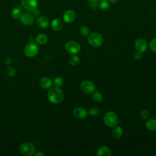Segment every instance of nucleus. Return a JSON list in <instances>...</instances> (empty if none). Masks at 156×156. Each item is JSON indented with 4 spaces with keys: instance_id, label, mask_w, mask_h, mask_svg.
Wrapping results in <instances>:
<instances>
[{
    "instance_id": "nucleus-1",
    "label": "nucleus",
    "mask_w": 156,
    "mask_h": 156,
    "mask_svg": "<svg viewBox=\"0 0 156 156\" xmlns=\"http://www.w3.org/2000/svg\"><path fill=\"white\" fill-rule=\"evenodd\" d=\"M48 98L51 103L58 104L63 101L64 99V93L59 88H51L48 93Z\"/></svg>"
},
{
    "instance_id": "nucleus-2",
    "label": "nucleus",
    "mask_w": 156,
    "mask_h": 156,
    "mask_svg": "<svg viewBox=\"0 0 156 156\" xmlns=\"http://www.w3.org/2000/svg\"><path fill=\"white\" fill-rule=\"evenodd\" d=\"M87 40L88 44L91 46L93 48H99L102 44L104 38L99 32H93L88 35Z\"/></svg>"
},
{
    "instance_id": "nucleus-3",
    "label": "nucleus",
    "mask_w": 156,
    "mask_h": 156,
    "mask_svg": "<svg viewBox=\"0 0 156 156\" xmlns=\"http://www.w3.org/2000/svg\"><path fill=\"white\" fill-rule=\"evenodd\" d=\"M103 121L107 126L113 127L117 126L119 122V118L116 113L113 111H108L104 115Z\"/></svg>"
},
{
    "instance_id": "nucleus-4",
    "label": "nucleus",
    "mask_w": 156,
    "mask_h": 156,
    "mask_svg": "<svg viewBox=\"0 0 156 156\" xmlns=\"http://www.w3.org/2000/svg\"><path fill=\"white\" fill-rule=\"evenodd\" d=\"M65 49L69 54L71 55L77 54L81 49V46L79 43L76 41H69L65 44Z\"/></svg>"
},
{
    "instance_id": "nucleus-5",
    "label": "nucleus",
    "mask_w": 156,
    "mask_h": 156,
    "mask_svg": "<svg viewBox=\"0 0 156 156\" xmlns=\"http://www.w3.org/2000/svg\"><path fill=\"white\" fill-rule=\"evenodd\" d=\"M35 151L34 146L28 142L22 143L20 146V153L24 156H31Z\"/></svg>"
},
{
    "instance_id": "nucleus-6",
    "label": "nucleus",
    "mask_w": 156,
    "mask_h": 156,
    "mask_svg": "<svg viewBox=\"0 0 156 156\" xmlns=\"http://www.w3.org/2000/svg\"><path fill=\"white\" fill-rule=\"evenodd\" d=\"M39 51L38 45L34 43H30L26 44L24 49V54L29 57H33L37 55Z\"/></svg>"
},
{
    "instance_id": "nucleus-7",
    "label": "nucleus",
    "mask_w": 156,
    "mask_h": 156,
    "mask_svg": "<svg viewBox=\"0 0 156 156\" xmlns=\"http://www.w3.org/2000/svg\"><path fill=\"white\" fill-rule=\"evenodd\" d=\"M80 89L84 93L91 94L96 91V85L90 80H83L80 84Z\"/></svg>"
},
{
    "instance_id": "nucleus-8",
    "label": "nucleus",
    "mask_w": 156,
    "mask_h": 156,
    "mask_svg": "<svg viewBox=\"0 0 156 156\" xmlns=\"http://www.w3.org/2000/svg\"><path fill=\"white\" fill-rule=\"evenodd\" d=\"M22 6L29 11H33L38 8L37 0H21Z\"/></svg>"
},
{
    "instance_id": "nucleus-9",
    "label": "nucleus",
    "mask_w": 156,
    "mask_h": 156,
    "mask_svg": "<svg viewBox=\"0 0 156 156\" xmlns=\"http://www.w3.org/2000/svg\"><path fill=\"white\" fill-rule=\"evenodd\" d=\"M135 47L136 51L141 52H145L148 48V44L146 40L143 38H139L135 41Z\"/></svg>"
},
{
    "instance_id": "nucleus-10",
    "label": "nucleus",
    "mask_w": 156,
    "mask_h": 156,
    "mask_svg": "<svg viewBox=\"0 0 156 156\" xmlns=\"http://www.w3.org/2000/svg\"><path fill=\"white\" fill-rule=\"evenodd\" d=\"M73 114L76 118L79 119H85L88 115V111L85 108L81 107L75 108L73 111Z\"/></svg>"
},
{
    "instance_id": "nucleus-11",
    "label": "nucleus",
    "mask_w": 156,
    "mask_h": 156,
    "mask_svg": "<svg viewBox=\"0 0 156 156\" xmlns=\"http://www.w3.org/2000/svg\"><path fill=\"white\" fill-rule=\"evenodd\" d=\"M20 18V21L21 23L24 25H31L34 21V15L29 12H24L21 14Z\"/></svg>"
},
{
    "instance_id": "nucleus-12",
    "label": "nucleus",
    "mask_w": 156,
    "mask_h": 156,
    "mask_svg": "<svg viewBox=\"0 0 156 156\" xmlns=\"http://www.w3.org/2000/svg\"><path fill=\"white\" fill-rule=\"evenodd\" d=\"M76 17V13L73 10H66L63 15V21L67 24L73 23Z\"/></svg>"
},
{
    "instance_id": "nucleus-13",
    "label": "nucleus",
    "mask_w": 156,
    "mask_h": 156,
    "mask_svg": "<svg viewBox=\"0 0 156 156\" xmlns=\"http://www.w3.org/2000/svg\"><path fill=\"white\" fill-rule=\"evenodd\" d=\"M96 155L98 156H111L112 155L111 150L105 146H102L99 147L97 151Z\"/></svg>"
},
{
    "instance_id": "nucleus-14",
    "label": "nucleus",
    "mask_w": 156,
    "mask_h": 156,
    "mask_svg": "<svg viewBox=\"0 0 156 156\" xmlns=\"http://www.w3.org/2000/svg\"><path fill=\"white\" fill-rule=\"evenodd\" d=\"M39 83L40 86L44 89H48L51 88V87L52 85V80L48 77H43L40 79Z\"/></svg>"
},
{
    "instance_id": "nucleus-15",
    "label": "nucleus",
    "mask_w": 156,
    "mask_h": 156,
    "mask_svg": "<svg viewBox=\"0 0 156 156\" xmlns=\"http://www.w3.org/2000/svg\"><path fill=\"white\" fill-rule=\"evenodd\" d=\"M37 24L41 28H46L49 25V21L46 16H39L36 21Z\"/></svg>"
},
{
    "instance_id": "nucleus-16",
    "label": "nucleus",
    "mask_w": 156,
    "mask_h": 156,
    "mask_svg": "<svg viewBox=\"0 0 156 156\" xmlns=\"http://www.w3.org/2000/svg\"><path fill=\"white\" fill-rule=\"evenodd\" d=\"M51 28L55 31L60 30L63 27V21L60 18H54L51 21Z\"/></svg>"
},
{
    "instance_id": "nucleus-17",
    "label": "nucleus",
    "mask_w": 156,
    "mask_h": 156,
    "mask_svg": "<svg viewBox=\"0 0 156 156\" xmlns=\"http://www.w3.org/2000/svg\"><path fill=\"white\" fill-rule=\"evenodd\" d=\"M123 134V130L121 126H116L112 130V135L115 138H119Z\"/></svg>"
},
{
    "instance_id": "nucleus-18",
    "label": "nucleus",
    "mask_w": 156,
    "mask_h": 156,
    "mask_svg": "<svg viewBox=\"0 0 156 156\" xmlns=\"http://www.w3.org/2000/svg\"><path fill=\"white\" fill-rule=\"evenodd\" d=\"M146 127L151 131L156 130V119H149L146 121L145 123Z\"/></svg>"
},
{
    "instance_id": "nucleus-19",
    "label": "nucleus",
    "mask_w": 156,
    "mask_h": 156,
    "mask_svg": "<svg viewBox=\"0 0 156 156\" xmlns=\"http://www.w3.org/2000/svg\"><path fill=\"white\" fill-rule=\"evenodd\" d=\"M36 41L38 44L40 45H43L46 43L48 41V37L47 36L44 34H38L36 37Z\"/></svg>"
},
{
    "instance_id": "nucleus-20",
    "label": "nucleus",
    "mask_w": 156,
    "mask_h": 156,
    "mask_svg": "<svg viewBox=\"0 0 156 156\" xmlns=\"http://www.w3.org/2000/svg\"><path fill=\"white\" fill-rule=\"evenodd\" d=\"M110 6V2L108 0H101L99 1L98 8L102 11H106L109 9Z\"/></svg>"
},
{
    "instance_id": "nucleus-21",
    "label": "nucleus",
    "mask_w": 156,
    "mask_h": 156,
    "mask_svg": "<svg viewBox=\"0 0 156 156\" xmlns=\"http://www.w3.org/2000/svg\"><path fill=\"white\" fill-rule=\"evenodd\" d=\"M91 94H92V99L94 101H95L96 102H100L102 101L103 96H102V94H101V93H100L99 91H94Z\"/></svg>"
},
{
    "instance_id": "nucleus-22",
    "label": "nucleus",
    "mask_w": 156,
    "mask_h": 156,
    "mask_svg": "<svg viewBox=\"0 0 156 156\" xmlns=\"http://www.w3.org/2000/svg\"><path fill=\"white\" fill-rule=\"evenodd\" d=\"M79 62H80V58L79 56L77 55L76 54L72 55V56H71L69 58V63L71 65H73V66L77 65L79 63Z\"/></svg>"
},
{
    "instance_id": "nucleus-23",
    "label": "nucleus",
    "mask_w": 156,
    "mask_h": 156,
    "mask_svg": "<svg viewBox=\"0 0 156 156\" xmlns=\"http://www.w3.org/2000/svg\"><path fill=\"white\" fill-rule=\"evenodd\" d=\"M52 83L55 87L60 88L63 84V79H62V77H61L60 76L56 77L54 79V80L52 81Z\"/></svg>"
},
{
    "instance_id": "nucleus-24",
    "label": "nucleus",
    "mask_w": 156,
    "mask_h": 156,
    "mask_svg": "<svg viewBox=\"0 0 156 156\" xmlns=\"http://www.w3.org/2000/svg\"><path fill=\"white\" fill-rule=\"evenodd\" d=\"M88 7L92 10H96L99 7V0H88Z\"/></svg>"
},
{
    "instance_id": "nucleus-25",
    "label": "nucleus",
    "mask_w": 156,
    "mask_h": 156,
    "mask_svg": "<svg viewBox=\"0 0 156 156\" xmlns=\"http://www.w3.org/2000/svg\"><path fill=\"white\" fill-rule=\"evenodd\" d=\"M11 15L15 19H19L21 15V12L20 9L17 7L13 8L11 11Z\"/></svg>"
},
{
    "instance_id": "nucleus-26",
    "label": "nucleus",
    "mask_w": 156,
    "mask_h": 156,
    "mask_svg": "<svg viewBox=\"0 0 156 156\" xmlns=\"http://www.w3.org/2000/svg\"><path fill=\"white\" fill-rule=\"evenodd\" d=\"M80 34L83 37H88L90 34V29L85 26H83L80 29Z\"/></svg>"
},
{
    "instance_id": "nucleus-27",
    "label": "nucleus",
    "mask_w": 156,
    "mask_h": 156,
    "mask_svg": "<svg viewBox=\"0 0 156 156\" xmlns=\"http://www.w3.org/2000/svg\"><path fill=\"white\" fill-rule=\"evenodd\" d=\"M99 112L100 110L97 107H92L88 111V113L91 116H96L99 113Z\"/></svg>"
},
{
    "instance_id": "nucleus-28",
    "label": "nucleus",
    "mask_w": 156,
    "mask_h": 156,
    "mask_svg": "<svg viewBox=\"0 0 156 156\" xmlns=\"http://www.w3.org/2000/svg\"><path fill=\"white\" fill-rule=\"evenodd\" d=\"M7 74L8 76L10 77H13L15 76L16 74V70L15 68H13V67H8L7 69Z\"/></svg>"
},
{
    "instance_id": "nucleus-29",
    "label": "nucleus",
    "mask_w": 156,
    "mask_h": 156,
    "mask_svg": "<svg viewBox=\"0 0 156 156\" xmlns=\"http://www.w3.org/2000/svg\"><path fill=\"white\" fill-rule=\"evenodd\" d=\"M149 46L151 50L156 53V38H154L151 40Z\"/></svg>"
},
{
    "instance_id": "nucleus-30",
    "label": "nucleus",
    "mask_w": 156,
    "mask_h": 156,
    "mask_svg": "<svg viewBox=\"0 0 156 156\" xmlns=\"http://www.w3.org/2000/svg\"><path fill=\"white\" fill-rule=\"evenodd\" d=\"M140 116L142 119H147L149 117V112L146 109H143L140 112Z\"/></svg>"
},
{
    "instance_id": "nucleus-31",
    "label": "nucleus",
    "mask_w": 156,
    "mask_h": 156,
    "mask_svg": "<svg viewBox=\"0 0 156 156\" xmlns=\"http://www.w3.org/2000/svg\"><path fill=\"white\" fill-rule=\"evenodd\" d=\"M133 57L135 58V59L137 60H140L143 57V52H140V51H136L134 54H133Z\"/></svg>"
},
{
    "instance_id": "nucleus-32",
    "label": "nucleus",
    "mask_w": 156,
    "mask_h": 156,
    "mask_svg": "<svg viewBox=\"0 0 156 156\" xmlns=\"http://www.w3.org/2000/svg\"><path fill=\"white\" fill-rule=\"evenodd\" d=\"M5 63L7 64V65H10V64H12V60L11 57H7L5 58Z\"/></svg>"
},
{
    "instance_id": "nucleus-33",
    "label": "nucleus",
    "mask_w": 156,
    "mask_h": 156,
    "mask_svg": "<svg viewBox=\"0 0 156 156\" xmlns=\"http://www.w3.org/2000/svg\"><path fill=\"white\" fill-rule=\"evenodd\" d=\"M32 12H33V14L34 16H38L40 14V10L38 9V8L34 10Z\"/></svg>"
},
{
    "instance_id": "nucleus-34",
    "label": "nucleus",
    "mask_w": 156,
    "mask_h": 156,
    "mask_svg": "<svg viewBox=\"0 0 156 156\" xmlns=\"http://www.w3.org/2000/svg\"><path fill=\"white\" fill-rule=\"evenodd\" d=\"M34 155L35 156H44V154L43 153V152H37V153H34Z\"/></svg>"
},
{
    "instance_id": "nucleus-35",
    "label": "nucleus",
    "mask_w": 156,
    "mask_h": 156,
    "mask_svg": "<svg viewBox=\"0 0 156 156\" xmlns=\"http://www.w3.org/2000/svg\"><path fill=\"white\" fill-rule=\"evenodd\" d=\"M111 3H116L117 2H118L119 0H108Z\"/></svg>"
},
{
    "instance_id": "nucleus-36",
    "label": "nucleus",
    "mask_w": 156,
    "mask_h": 156,
    "mask_svg": "<svg viewBox=\"0 0 156 156\" xmlns=\"http://www.w3.org/2000/svg\"><path fill=\"white\" fill-rule=\"evenodd\" d=\"M155 23H156V18H155Z\"/></svg>"
},
{
    "instance_id": "nucleus-37",
    "label": "nucleus",
    "mask_w": 156,
    "mask_h": 156,
    "mask_svg": "<svg viewBox=\"0 0 156 156\" xmlns=\"http://www.w3.org/2000/svg\"><path fill=\"white\" fill-rule=\"evenodd\" d=\"M83 1H88V0H83Z\"/></svg>"
}]
</instances>
